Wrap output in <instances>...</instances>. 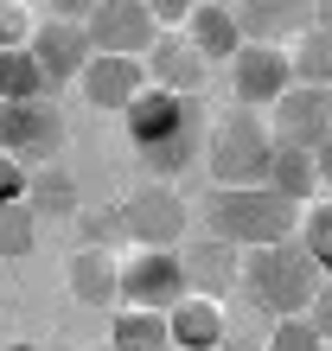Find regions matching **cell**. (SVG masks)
Instances as JSON below:
<instances>
[{
	"label": "cell",
	"instance_id": "obj_4",
	"mask_svg": "<svg viewBox=\"0 0 332 351\" xmlns=\"http://www.w3.org/2000/svg\"><path fill=\"white\" fill-rule=\"evenodd\" d=\"M281 141L256 109H230L224 121H211V141H204V167H211L217 192H243V185H268Z\"/></svg>",
	"mask_w": 332,
	"mask_h": 351
},
{
	"label": "cell",
	"instance_id": "obj_26",
	"mask_svg": "<svg viewBox=\"0 0 332 351\" xmlns=\"http://www.w3.org/2000/svg\"><path fill=\"white\" fill-rule=\"evenodd\" d=\"M77 230H83V250H115V243H128V217H121V204L115 211H83Z\"/></svg>",
	"mask_w": 332,
	"mask_h": 351
},
{
	"label": "cell",
	"instance_id": "obj_34",
	"mask_svg": "<svg viewBox=\"0 0 332 351\" xmlns=\"http://www.w3.org/2000/svg\"><path fill=\"white\" fill-rule=\"evenodd\" d=\"M7 351H45V345H7Z\"/></svg>",
	"mask_w": 332,
	"mask_h": 351
},
{
	"label": "cell",
	"instance_id": "obj_35",
	"mask_svg": "<svg viewBox=\"0 0 332 351\" xmlns=\"http://www.w3.org/2000/svg\"><path fill=\"white\" fill-rule=\"evenodd\" d=\"M326 96H332V90H326Z\"/></svg>",
	"mask_w": 332,
	"mask_h": 351
},
{
	"label": "cell",
	"instance_id": "obj_10",
	"mask_svg": "<svg viewBox=\"0 0 332 351\" xmlns=\"http://www.w3.org/2000/svg\"><path fill=\"white\" fill-rule=\"evenodd\" d=\"M32 58H38V71L51 77V90H58V84H83V71L96 64L90 26H77V19H38Z\"/></svg>",
	"mask_w": 332,
	"mask_h": 351
},
{
	"label": "cell",
	"instance_id": "obj_23",
	"mask_svg": "<svg viewBox=\"0 0 332 351\" xmlns=\"http://www.w3.org/2000/svg\"><path fill=\"white\" fill-rule=\"evenodd\" d=\"M294 84L300 90H332V38L320 26L294 45Z\"/></svg>",
	"mask_w": 332,
	"mask_h": 351
},
{
	"label": "cell",
	"instance_id": "obj_19",
	"mask_svg": "<svg viewBox=\"0 0 332 351\" xmlns=\"http://www.w3.org/2000/svg\"><path fill=\"white\" fill-rule=\"evenodd\" d=\"M115 351H173V313H141V306H121L109 326Z\"/></svg>",
	"mask_w": 332,
	"mask_h": 351
},
{
	"label": "cell",
	"instance_id": "obj_7",
	"mask_svg": "<svg viewBox=\"0 0 332 351\" xmlns=\"http://www.w3.org/2000/svg\"><path fill=\"white\" fill-rule=\"evenodd\" d=\"M83 26H90L96 58H147L160 45V19L141 0H96Z\"/></svg>",
	"mask_w": 332,
	"mask_h": 351
},
{
	"label": "cell",
	"instance_id": "obj_11",
	"mask_svg": "<svg viewBox=\"0 0 332 351\" xmlns=\"http://www.w3.org/2000/svg\"><path fill=\"white\" fill-rule=\"evenodd\" d=\"M268 128H275L281 147H300V154H320L332 141V96L326 90H287L275 102V115H268Z\"/></svg>",
	"mask_w": 332,
	"mask_h": 351
},
{
	"label": "cell",
	"instance_id": "obj_18",
	"mask_svg": "<svg viewBox=\"0 0 332 351\" xmlns=\"http://www.w3.org/2000/svg\"><path fill=\"white\" fill-rule=\"evenodd\" d=\"M71 294L83 306H115L121 300V262L109 250H77L71 256Z\"/></svg>",
	"mask_w": 332,
	"mask_h": 351
},
{
	"label": "cell",
	"instance_id": "obj_16",
	"mask_svg": "<svg viewBox=\"0 0 332 351\" xmlns=\"http://www.w3.org/2000/svg\"><path fill=\"white\" fill-rule=\"evenodd\" d=\"M204 58L192 51V38L185 32H160V45L147 51V77H154V90H173V96H192L204 84Z\"/></svg>",
	"mask_w": 332,
	"mask_h": 351
},
{
	"label": "cell",
	"instance_id": "obj_28",
	"mask_svg": "<svg viewBox=\"0 0 332 351\" xmlns=\"http://www.w3.org/2000/svg\"><path fill=\"white\" fill-rule=\"evenodd\" d=\"M26 198H32V167L0 160V204H26Z\"/></svg>",
	"mask_w": 332,
	"mask_h": 351
},
{
	"label": "cell",
	"instance_id": "obj_6",
	"mask_svg": "<svg viewBox=\"0 0 332 351\" xmlns=\"http://www.w3.org/2000/svg\"><path fill=\"white\" fill-rule=\"evenodd\" d=\"M179 300H192V281H185L179 250H134L128 262H121V306L173 313Z\"/></svg>",
	"mask_w": 332,
	"mask_h": 351
},
{
	"label": "cell",
	"instance_id": "obj_2",
	"mask_svg": "<svg viewBox=\"0 0 332 351\" xmlns=\"http://www.w3.org/2000/svg\"><path fill=\"white\" fill-rule=\"evenodd\" d=\"M326 287V268L307 256V243H275V250H249L243 256V294L268 319H307Z\"/></svg>",
	"mask_w": 332,
	"mask_h": 351
},
{
	"label": "cell",
	"instance_id": "obj_12",
	"mask_svg": "<svg viewBox=\"0 0 332 351\" xmlns=\"http://www.w3.org/2000/svg\"><path fill=\"white\" fill-rule=\"evenodd\" d=\"M179 262H185V281H192L198 300H224V294H237V287H243V250H230L224 237L185 243Z\"/></svg>",
	"mask_w": 332,
	"mask_h": 351
},
{
	"label": "cell",
	"instance_id": "obj_29",
	"mask_svg": "<svg viewBox=\"0 0 332 351\" xmlns=\"http://www.w3.org/2000/svg\"><path fill=\"white\" fill-rule=\"evenodd\" d=\"M154 19L160 26H192V7L185 0H154Z\"/></svg>",
	"mask_w": 332,
	"mask_h": 351
},
{
	"label": "cell",
	"instance_id": "obj_21",
	"mask_svg": "<svg viewBox=\"0 0 332 351\" xmlns=\"http://www.w3.org/2000/svg\"><path fill=\"white\" fill-rule=\"evenodd\" d=\"M0 96H7V102H45L51 96V77L38 71L32 51H7V58H0Z\"/></svg>",
	"mask_w": 332,
	"mask_h": 351
},
{
	"label": "cell",
	"instance_id": "obj_5",
	"mask_svg": "<svg viewBox=\"0 0 332 351\" xmlns=\"http://www.w3.org/2000/svg\"><path fill=\"white\" fill-rule=\"evenodd\" d=\"M64 109L45 96V102H7L0 109V154L19 160V167H32V173H45L58 167V147H64Z\"/></svg>",
	"mask_w": 332,
	"mask_h": 351
},
{
	"label": "cell",
	"instance_id": "obj_20",
	"mask_svg": "<svg viewBox=\"0 0 332 351\" xmlns=\"http://www.w3.org/2000/svg\"><path fill=\"white\" fill-rule=\"evenodd\" d=\"M268 192H281L287 204L313 198V192H320V160H313V154H300V147H281V154H275V167H268Z\"/></svg>",
	"mask_w": 332,
	"mask_h": 351
},
{
	"label": "cell",
	"instance_id": "obj_25",
	"mask_svg": "<svg viewBox=\"0 0 332 351\" xmlns=\"http://www.w3.org/2000/svg\"><path fill=\"white\" fill-rule=\"evenodd\" d=\"M300 243H307V256H313V262L326 268V281H332V198L307 204V217H300Z\"/></svg>",
	"mask_w": 332,
	"mask_h": 351
},
{
	"label": "cell",
	"instance_id": "obj_27",
	"mask_svg": "<svg viewBox=\"0 0 332 351\" xmlns=\"http://www.w3.org/2000/svg\"><path fill=\"white\" fill-rule=\"evenodd\" d=\"M268 351H332V345L320 339L313 319H275L268 326Z\"/></svg>",
	"mask_w": 332,
	"mask_h": 351
},
{
	"label": "cell",
	"instance_id": "obj_32",
	"mask_svg": "<svg viewBox=\"0 0 332 351\" xmlns=\"http://www.w3.org/2000/svg\"><path fill=\"white\" fill-rule=\"evenodd\" d=\"M217 351H268V345H256V339H237V332H230V339H224Z\"/></svg>",
	"mask_w": 332,
	"mask_h": 351
},
{
	"label": "cell",
	"instance_id": "obj_22",
	"mask_svg": "<svg viewBox=\"0 0 332 351\" xmlns=\"http://www.w3.org/2000/svg\"><path fill=\"white\" fill-rule=\"evenodd\" d=\"M32 211L38 217H77V179L64 167H45V173H32Z\"/></svg>",
	"mask_w": 332,
	"mask_h": 351
},
{
	"label": "cell",
	"instance_id": "obj_1",
	"mask_svg": "<svg viewBox=\"0 0 332 351\" xmlns=\"http://www.w3.org/2000/svg\"><path fill=\"white\" fill-rule=\"evenodd\" d=\"M121 121H128V147L141 154V167L154 179H179L198 160V147L211 141L198 96H173V90H147Z\"/></svg>",
	"mask_w": 332,
	"mask_h": 351
},
{
	"label": "cell",
	"instance_id": "obj_9",
	"mask_svg": "<svg viewBox=\"0 0 332 351\" xmlns=\"http://www.w3.org/2000/svg\"><path fill=\"white\" fill-rule=\"evenodd\" d=\"M287 90H300L294 84V51H281V45H243V58L230 64L237 109H275Z\"/></svg>",
	"mask_w": 332,
	"mask_h": 351
},
{
	"label": "cell",
	"instance_id": "obj_8",
	"mask_svg": "<svg viewBox=\"0 0 332 351\" xmlns=\"http://www.w3.org/2000/svg\"><path fill=\"white\" fill-rule=\"evenodd\" d=\"M121 217H128L134 250H179L185 243V198L166 179H147L141 192H128L121 198Z\"/></svg>",
	"mask_w": 332,
	"mask_h": 351
},
{
	"label": "cell",
	"instance_id": "obj_30",
	"mask_svg": "<svg viewBox=\"0 0 332 351\" xmlns=\"http://www.w3.org/2000/svg\"><path fill=\"white\" fill-rule=\"evenodd\" d=\"M307 319H313V326H320V339L332 345V281L320 287V300H313V313H307Z\"/></svg>",
	"mask_w": 332,
	"mask_h": 351
},
{
	"label": "cell",
	"instance_id": "obj_17",
	"mask_svg": "<svg viewBox=\"0 0 332 351\" xmlns=\"http://www.w3.org/2000/svg\"><path fill=\"white\" fill-rule=\"evenodd\" d=\"M230 339V319H224V300H179L173 306V351H217Z\"/></svg>",
	"mask_w": 332,
	"mask_h": 351
},
{
	"label": "cell",
	"instance_id": "obj_31",
	"mask_svg": "<svg viewBox=\"0 0 332 351\" xmlns=\"http://www.w3.org/2000/svg\"><path fill=\"white\" fill-rule=\"evenodd\" d=\"M313 26H320V32L332 38V0H320V7H313Z\"/></svg>",
	"mask_w": 332,
	"mask_h": 351
},
{
	"label": "cell",
	"instance_id": "obj_24",
	"mask_svg": "<svg viewBox=\"0 0 332 351\" xmlns=\"http://www.w3.org/2000/svg\"><path fill=\"white\" fill-rule=\"evenodd\" d=\"M32 243H38V211L32 204H0V250L32 256Z\"/></svg>",
	"mask_w": 332,
	"mask_h": 351
},
{
	"label": "cell",
	"instance_id": "obj_15",
	"mask_svg": "<svg viewBox=\"0 0 332 351\" xmlns=\"http://www.w3.org/2000/svg\"><path fill=\"white\" fill-rule=\"evenodd\" d=\"M185 38H192V51L204 58V64H237L243 58V26H237V7H224V0H192V26H185Z\"/></svg>",
	"mask_w": 332,
	"mask_h": 351
},
{
	"label": "cell",
	"instance_id": "obj_33",
	"mask_svg": "<svg viewBox=\"0 0 332 351\" xmlns=\"http://www.w3.org/2000/svg\"><path fill=\"white\" fill-rule=\"evenodd\" d=\"M313 160H320V185H332V141H326V147H320Z\"/></svg>",
	"mask_w": 332,
	"mask_h": 351
},
{
	"label": "cell",
	"instance_id": "obj_3",
	"mask_svg": "<svg viewBox=\"0 0 332 351\" xmlns=\"http://www.w3.org/2000/svg\"><path fill=\"white\" fill-rule=\"evenodd\" d=\"M211 237L230 250H275V243L300 237V204H287L268 185H243V192H211Z\"/></svg>",
	"mask_w": 332,
	"mask_h": 351
},
{
	"label": "cell",
	"instance_id": "obj_13",
	"mask_svg": "<svg viewBox=\"0 0 332 351\" xmlns=\"http://www.w3.org/2000/svg\"><path fill=\"white\" fill-rule=\"evenodd\" d=\"M147 90H154L147 58H96V64L83 71V96H90L96 109H115V115H128Z\"/></svg>",
	"mask_w": 332,
	"mask_h": 351
},
{
	"label": "cell",
	"instance_id": "obj_14",
	"mask_svg": "<svg viewBox=\"0 0 332 351\" xmlns=\"http://www.w3.org/2000/svg\"><path fill=\"white\" fill-rule=\"evenodd\" d=\"M237 26L249 45H281L287 51V38H300L313 32V7H294V0H237Z\"/></svg>",
	"mask_w": 332,
	"mask_h": 351
}]
</instances>
